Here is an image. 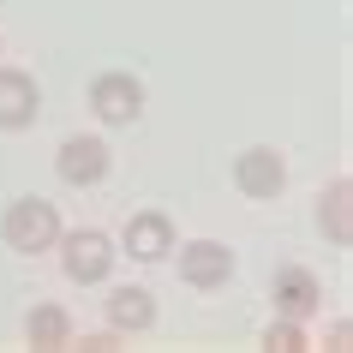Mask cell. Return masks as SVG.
<instances>
[{
  "instance_id": "obj_1",
  "label": "cell",
  "mask_w": 353,
  "mask_h": 353,
  "mask_svg": "<svg viewBox=\"0 0 353 353\" xmlns=\"http://www.w3.org/2000/svg\"><path fill=\"white\" fill-rule=\"evenodd\" d=\"M54 252H60V270H66L72 288H102L114 276V263H120V252H114V240L102 228H60Z\"/></svg>"
},
{
  "instance_id": "obj_2",
  "label": "cell",
  "mask_w": 353,
  "mask_h": 353,
  "mask_svg": "<svg viewBox=\"0 0 353 353\" xmlns=\"http://www.w3.org/2000/svg\"><path fill=\"white\" fill-rule=\"evenodd\" d=\"M0 240H6V252H19V258L54 252V240H60V210L48 204V198H12L6 216H0Z\"/></svg>"
},
{
  "instance_id": "obj_3",
  "label": "cell",
  "mask_w": 353,
  "mask_h": 353,
  "mask_svg": "<svg viewBox=\"0 0 353 353\" xmlns=\"http://www.w3.org/2000/svg\"><path fill=\"white\" fill-rule=\"evenodd\" d=\"M234 186H240V198H252V204H276L281 186H288V162H281V150L270 144H252L234 156Z\"/></svg>"
},
{
  "instance_id": "obj_4",
  "label": "cell",
  "mask_w": 353,
  "mask_h": 353,
  "mask_svg": "<svg viewBox=\"0 0 353 353\" xmlns=\"http://www.w3.org/2000/svg\"><path fill=\"white\" fill-rule=\"evenodd\" d=\"M90 114L102 126H132L144 114V84L132 72H96L90 78Z\"/></svg>"
},
{
  "instance_id": "obj_5",
  "label": "cell",
  "mask_w": 353,
  "mask_h": 353,
  "mask_svg": "<svg viewBox=\"0 0 353 353\" xmlns=\"http://www.w3.org/2000/svg\"><path fill=\"white\" fill-rule=\"evenodd\" d=\"M234 270H240V258H234V245H222V240H186L180 245V281L198 288V294L228 288Z\"/></svg>"
},
{
  "instance_id": "obj_6",
  "label": "cell",
  "mask_w": 353,
  "mask_h": 353,
  "mask_svg": "<svg viewBox=\"0 0 353 353\" xmlns=\"http://www.w3.org/2000/svg\"><path fill=\"white\" fill-rule=\"evenodd\" d=\"M108 168H114V150L102 144V138H84V132L60 138V150H54V174L66 186H102Z\"/></svg>"
},
{
  "instance_id": "obj_7",
  "label": "cell",
  "mask_w": 353,
  "mask_h": 353,
  "mask_svg": "<svg viewBox=\"0 0 353 353\" xmlns=\"http://www.w3.org/2000/svg\"><path fill=\"white\" fill-rule=\"evenodd\" d=\"M270 299H276V317L312 323V317L323 312V281H317L305 263H281L276 276H270Z\"/></svg>"
},
{
  "instance_id": "obj_8",
  "label": "cell",
  "mask_w": 353,
  "mask_h": 353,
  "mask_svg": "<svg viewBox=\"0 0 353 353\" xmlns=\"http://www.w3.org/2000/svg\"><path fill=\"white\" fill-rule=\"evenodd\" d=\"M120 245H126L120 258H132V263H162L174 252V222H168L162 210H138L120 228Z\"/></svg>"
},
{
  "instance_id": "obj_9",
  "label": "cell",
  "mask_w": 353,
  "mask_h": 353,
  "mask_svg": "<svg viewBox=\"0 0 353 353\" xmlns=\"http://www.w3.org/2000/svg\"><path fill=\"white\" fill-rule=\"evenodd\" d=\"M37 114H42V90H37V78L19 72V66H0V132H24V126H37Z\"/></svg>"
},
{
  "instance_id": "obj_10",
  "label": "cell",
  "mask_w": 353,
  "mask_h": 353,
  "mask_svg": "<svg viewBox=\"0 0 353 353\" xmlns=\"http://www.w3.org/2000/svg\"><path fill=\"white\" fill-rule=\"evenodd\" d=\"M102 305H108V330L114 335H144L150 323H156V294H150V288H108V299H102Z\"/></svg>"
},
{
  "instance_id": "obj_11",
  "label": "cell",
  "mask_w": 353,
  "mask_h": 353,
  "mask_svg": "<svg viewBox=\"0 0 353 353\" xmlns=\"http://www.w3.org/2000/svg\"><path fill=\"white\" fill-rule=\"evenodd\" d=\"M24 341L42 347V353L72 347V312H66V305H30V312H24Z\"/></svg>"
},
{
  "instance_id": "obj_12",
  "label": "cell",
  "mask_w": 353,
  "mask_h": 353,
  "mask_svg": "<svg viewBox=\"0 0 353 353\" xmlns=\"http://www.w3.org/2000/svg\"><path fill=\"white\" fill-rule=\"evenodd\" d=\"M317 228H323L335 245L353 240V186L347 180H330V192H317Z\"/></svg>"
},
{
  "instance_id": "obj_13",
  "label": "cell",
  "mask_w": 353,
  "mask_h": 353,
  "mask_svg": "<svg viewBox=\"0 0 353 353\" xmlns=\"http://www.w3.org/2000/svg\"><path fill=\"white\" fill-rule=\"evenodd\" d=\"M263 347H270V353H305V347H312V335H305L299 317H276V323L263 330Z\"/></svg>"
},
{
  "instance_id": "obj_14",
  "label": "cell",
  "mask_w": 353,
  "mask_h": 353,
  "mask_svg": "<svg viewBox=\"0 0 353 353\" xmlns=\"http://www.w3.org/2000/svg\"><path fill=\"white\" fill-rule=\"evenodd\" d=\"M84 347H90V353H114V330L108 335H84Z\"/></svg>"
}]
</instances>
